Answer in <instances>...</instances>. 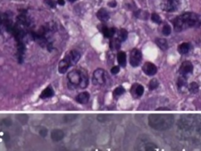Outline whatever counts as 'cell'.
<instances>
[{
	"mask_svg": "<svg viewBox=\"0 0 201 151\" xmlns=\"http://www.w3.org/2000/svg\"><path fill=\"white\" fill-rule=\"evenodd\" d=\"M174 116L171 114H152L149 116V123L155 128H166L171 124Z\"/></svg>",
	"mask_w": 201,
	"mask_h": 151,
	"instance_id": "2",
	"label": "cell"
},
{
	"mask_svg": "<svg viewBox=\"0 0 201 151\" xmlns=\"http://www.w3.org/2000/svg\"><path fill=\"white\" fill-rule=\"evenodd\" d=\"M119 72V67L116 66V65L112 67V69H111V72H112V74H113V75H116Z\"/></svg>",
	"mask_w": 201,
	"mask_h": 151,
	"instance_id": "30",
	"label": "cell"
},
{
	"mask_svg": "<svg viewBox=\"0 0 201 151\" xmlns=\"http://www.w3.org/2000/svg\"><path fill=\"white\" fill-rule=\"evenodd\" d=\"M2 20H3V16L2 14H0V27L2 25Z\"/></svg>",
	"mask_w": 201,
	"mask_h": 151,
	"instance_id": "33",
	"label": "cell"
},
{
	"mask_svg": "<svg viewBox=\"0 0 201 151\" xmlns=\"http://www.w3.org/2000/svg\"><path fill=\"white\" fill-rule=\"evenodd\" d=\"M102 33L106 38H112L115 33V29L114 28H107V27H104L102 28Z\"/></svg>",
	"mask_w": 201,
	"mask_h": 151,
	"instance_id": "19",
	"label": "cell"
},
{
	"mask_svg": "<svg viewBox=\"0 0 201 151\" xmlns=\"http://www.w3.org/2000/svg\"><path fill=\"white\" fill-rule=\"evenodd\" d=\"M108 5L111 7H115L116 6V5H117V3H116V2H115V1H114L113 0V1H112V2H109V3H108Z\"/></svg>",
	"mask_w": 201,
	"mask_h": 151,
	"instance_id": "31",
	"label": "cell"
},
{
	"mask_svg": "<svg viewBox=\"0 0 201 151\" xmlns=\"http://www.w3.org/2000/svg\"><path fill=\"white\" fill-rule=\"evenodd\" d=\"M67 79L68 82V88L70 89H74L79 87L81 82V70H74L70 71L67 76Z\"/></svg>",
	"mask_w": 201,
	"mask_h": 151,
	"instance_id": "3",
	"label": "cell"
},
{
	"mask_svg": "<svg viewBox=\"0 0 201 151\" xmlns=\"http://www.w3.org/2000/svg\"><path fill=\"white\" fill-rule=\"evenodd\" d=\"M124 93H125V89L121 86L118 87V88H115L113 92L114 96H120V95H122L123 94H124Z\"/></svg>",
	"mask_w": 201,
	"mask_h": 151,
	"instance_id": "26",
	"label": "cell"
},
{
	"mask_svg": "<svg viewBox=\"0 0 201 151\" xmlns=\"http://www.w3.org/2000/svg\"><path fill=\"white\" fill-rule=\"evenodd\" d=\"M155 43H156V45H157V46L162 50V51H165L167 50L168 43H167V41L165 39L157 38V39H156V40H155Z\"/></svg>",
	"mask_w": 201,
	"mask_h": 151,
	"instance_id": "18",
	"label": "cell"
},
{
	"mask_svg": "<svg viewBox=\"0 0 201 151\" xmlns=\"http://www.w3.org/2000/svg\"><path fill=\"white\" fill-rule=\"evenodd\" d=\"M142 60V52L138 49H133L130 55V64L133 67H138L141 64Z\"/></svg>",
	"mask_w": 201,
	"mask_h": 151,
	"instance_id": "5",
	"label": "cell"
},
{
	"mask_svg": "<svg viewBox=\"0 0 201 151\" xmlns=\"http://www.w3.org/2000/svg\"><path fill=\"white\" fill-rule=\"evenodd\" d=\"M173 25L174 28L178 32L188 28H199L201 26V15L196 13H184L174 19Z\"/></svg>",
	"mask_w": 201,
	"mask_h": 151,
	"instance_id": "1",
	"label": "cell"
},
{
	"mask_svg": "<svg viewBox=\"0 0 201 151\" xmlns=\"http://www.w3.org/2000/svg\"><path fill=\"white\" fill-rule=\"evenodd\" d=\"M71 66H72V65L69 63V62H68L66 58H64L63 59L61 60L59 62V65H58V72L61 74H65Z\"/></svg>",
	"mask_w": 201,
	"mask_h": 151,
	"instance_id": "10",
	"label": "cell"
},
{
	"mask_svg": "<svg viewBox=\"0 0 201 151\" xmlns=\"http://www.w3.org/2000/svg\"><path fill=\"white\" fill-rule=\"evenodd\" d=\"M80 53H79V51H76V50H72V51H69V52L65 55V58L69 62L71 65H74L79 62V59H80Z\"/></svg>",
	"mask_w": 201,
	"mask_h": 151,
	"instance_id": "7",
	"label": "cell"
},
{
	"mask_svg": "<svg viewBox=\"0 0 201 151\" xmlns=\"http://www.w3.org/2000/svg\"><path fill=\"white\" fill-rule=\"evenodd\" d=\"M57 3L60 6H64L65 4V0H57Z\"/></svg>",
	"mask_w": 201,
	"mask_h": 151,
	"instance_id": "32",
	"label": "cell"
},
{
	"mask_svg": "<svg viewBox=\"0 0 201 151\" xmlns=\"http://www.w3.org/2000/svg\"><path fill=\"white\" fill-rule=\"evenodd\" d=\"M193 70V65H192V62L189 61H185L182 63L180 68H179V73L182 76H185L188 74L192 72Z\"/></svg>",
	"mask_w": 201,
	"mask_h": 151,
	"instance_id": "8",
	"label": "cell"
},
{
	"mask_svg": "<svg viewBox=\"0 0 201 151\" xmlns=\"http://www.w3.org/2000/svg\"><path fill=\"white\" fill-rule=\"evenodd\" d=\"M25 52V46L23 42L18 43V62L21 64L24 61V55Z\"/></svg>",
	"mask_w": 201,
	"mask_h": 151,
	"instance_id": "12",
	"label": "cell"
},
{
	"mask_svg": "<svg viewBox=\"0 0 201 151\" xmlns=\"http://www.w3.org/2000/svg\"><path fill=\"white\" fill-rule=\"evenodd\" d=\"M97 18L101 21L105 22V21H109V19L110 18V15H109V13L108 12V10L106 9L102 8L97 13Z\"/></svg>",
	"mask_w": 201,
	"mask_h": 151,
	"instance_id": "11",
	"label": "cell"
},
{
	"mask_svg": "<svg viewBox=\"0 0 201 151\" xmlns=\"http://www.w3.org/2000/svg\"><path fill=\"white\" fill-rule=\"evenodd\" d=\"M162 33L166 36L169 35L171 33V27L169 25H165L163 27V29H162Z\"/></svg>",
	"mask_w": 201,
	"mask_h": 151,
	"instance_id": "27",
	"label": "cell"
},
{
	"mask_svg": "<svg viewBox=\"0 0 201 151\" xmlns=\"http://www.w3.org/2000/svg\"><path fill=\"white\" fill-rule=\"evenodd\" d=\"M159 81L156 79H152L151 80L149 84V88L150 91H153V90L156 89L159 87Z\"/></svg>",
	"mask_w": 201,
	"mask_h": 151,
	"instance_id": "24",
	"label": "cell"
},
{
	"mask_svg": "<svg viewBox=\"0 0 201 151\" xmlns=\"http://www.w3.org/2000/svg\"><path fill=\"white\" fill-rule=\"evenodd\" d=\"M90 99V94L87 92H83L79 93L75 98V100L77 102L80 104L87 103Z\"/></svg>",
	"mask_w": 201,
	"mask_h": 151,
	"instance_id": "13",
	"label": "cell"
},
{
	"mask_svg": "<svg viewBox=\"0 0 201 151\" xmlns=\"http://www.w3.org/2000/svg\"><path fill=\"white\" fill-rule=\"evenodd\" d=\"M45 3L51 8H54L57 5V2H55L54 0H45Z\"/></svg>",
	"mask_w": 201,
	"mask_h": 151,
	"instance_id": "29",
	"label": "cell"
},
{
	"mask_svg": "<svg viewBox=\"0 0 201 151\" xmlns=\"http://www.w3.org/2000/svg\"><path fill=\"white\" fill-rule=\"evenodd\" d=\"M185 86H186V80H185V76H181L178 80V87H179V89H181V88H184Z\"/></svg>",
	"mask_w": 201,
	"mask_h": 151,
	"instance_id": "25",
	"label": "cell"
},
{
	"mask_svg": "<svg viewBox=\"0 0 201 151\" xmlns=\"http://www.w3.org/2000/svg\"><path fill=\"white\" fill-rule=\"evenodd\" d=\"M120 43L121 41L119 40L118 38H115V39H112L110 41V44H109V47H111V49L112 50H118L119 47H120Z\"/></svg>",
	"mask_w": 201,
	"mask_h": 151,
	"instance_id": "21",
	"label": "cell"
},
{
	"mask_svg": "<svg viewBox=\"0 0 201 151\" xmlns=\"http://www.w3.org/2000/svg\"><path fill=\"white\" fill-rule=\"evenodd\" d=\"M54 89H53L50 86H49L42 91L40 95V99H50V98L54 96Z\"/></svg>",
	"mask_w": 201,
	"mask_h": 151,
	"instance_id": "14",
	"label": "cell"
},
{
	"mask_svg": "<svg viewBox=\"0 0 201 151\" xmlns=\"http://www.w3.org/2000/svg\"><path fill=\"white\" fill-rule=\"evenodd\" d=\"M189 91L192 94H196L199 92V85L197 83L192 82L189 86Z\"/></svg>",
	"mask_w": 201,
	"mask_h": 151,
	"instance_id": "23",
	"label": "cell"
},
{
	"mask_svg": "<svg viewBox=\"0 0 201 151\" xmlns=\"http://www.w3.org/2000/svg\"><path fill=\"white\" fill-rule=\"evenodd\" d=\"M105 71L102 69H98L94 72L92 77L93 84L95 86L103 85L105 82Z\"/></svg>",
	"mask_w": 201,
	"mask_h": 151,
	"instance_id": "4",
	"label": "cell"
},
{
	"mask_svg": "<svg viewBox=\"0 0 201 151\" xmlns=\"http://www.w3.org/2000/svg\"><path fill=\"white\" fill-rule=\"evenodd\" d=\"M117 61L120 66L125 67L127 65V55L124 52L119 51L117 54Z\"/></svg>",
	"mask_w": 201,
	"mask_h": 151,
	"instance_id": "17",
	"label": "cell"
},
{
	"mask_svg": "<svg viewBox=\"0 0 201 151\" xmlns=\"http://www.w3.org/2000/svg\"><path fill=\"white\" fill-rule=\"evenodd\" d=\"M132 91H135V92L133 93L134 95H135L136 96H138V97L142 96V95L144 94V92H145L143 86H142V85H140V84L135 85V87H133V88H132Z\"/></svg>",
	"mask_w": 201,
	"mask_h": 151,
	"instance_id": "20",
	"label": "cell"
},
{
	"mask_svg": "<svg viewBox=\"0 0 201 151\" xmlns=\"http://www.w3.org/2000/svg\"><path fill=\"white\" fill-rule=\"evenodd\" d=\"M142 70H143V72L147 76H154L156 73L157 68L152 62H145L143 66H142Z\"/></svg>",
	"mask_w": 201,
	"mask_h": 151,
	"instance_id": "9",
	"label": "cell"
},
{
	"mask_svg": "<svg viewBox=\"0 0 201 151\" xmlns=\"http://www.w3.org/2000/svg\"><path fill=\"white\" fill-rule=\"evenodd\" d=\"M88 84H89V78H88L87 74L86 73V72L81 70V82L79 88H80L81 89H84L88 86Z\"/></svg>",
	"mask_w": 201,
	"mask_h": 151,
	"instance_id": "15",
	"label": "cell"
},
{
	"mask_svg": "<svg viewBox=\"0 0 201 151\" xmlns=\"http://www.w3.org/2000/svg\"><path fill=\"white\" fill-rule=\"evenodd\" d=\"M68 2H75V1H76V0H68Z\"/></svg>",
	"mask_w": 201,
	"mask_h": 151,
	"instance_id": "34",
	"label": "cell"
},
{
	"mask_svg": "<svg viewBox=\"0 0 201 151\" xmlns=\"http://www.w3.org/2000/svg\"><path fill=\"white\" fill-rule=\"evenodd\" d=\"M128 37V32L126 29L124 28H122L120 29L119 32V36H118V39L121 41V42H124Z\"/></svg>",
	"mask_w": 201,
	"mask_h": 151,
	"instance_id": "22",
	"label": "cell"
},
{
	"mask_svg": "<svg viewBox=\"0 0 201 151\" xmlns=\"http://www.w3.org/2000/svg\"><path fill=\"white\" fill-rule=\"evenodd\" d=\"M151 19H152V21H153L154 23L158 24V25L161 23L160 17H159V14H156V13H153V14H152V16H151Z\"/></svg>",
	"mask_w": 201,
	"mask_h": 151,
	"instance_id": "28",
	"label": "cell"
},
{
	"mask_svg": "<svg viewBox=\"0 0 201 151\" xmlns=\"http://www.w3.org/2000/svg\"><path fill=\"white\" fill-rule=\"evenodd\" d=\"M180 4V0H164L163 2V9L167 12L175 11Z\"/></svg>",
	"mask_w": 201,
	"mask_h": 151,
	"instance_id": "6",
	"label": "cell"
},
{
	"mask_svg": "<svg viewBox=\"0 0 201 151\" xmlns=\"http://www.w3.org/2000/svg\"><path fill=\"white\" fill-rule=\"evenodd\" d=\"M191 49V45L189 43H182L178 47V51L180 53L181 55H185L187 54Z\"/></svg>",
	"mask_w": 201,
	"mask_h": 151,
	"instance_id": "16",
	"label": "cell"
}]
</instances>
